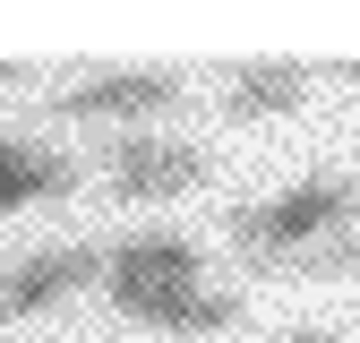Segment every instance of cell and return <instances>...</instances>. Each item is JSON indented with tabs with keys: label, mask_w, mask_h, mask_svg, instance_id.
<instances>
[{
	"label": "cell",
	"mask_w": 360,
	"mask_h": 343,
	"mask_svg": "<svg viewBox=\"0 0 360 343\" xmlns=\"http://www.w3.org/2000/svg\"><path fill=\"white\" fill-rule=\"evenodd\" d=\"M223 224H232V249L249 266H275V257H300L335 232H360V181L352 172H309V181L257 198V206H232Z\"/></svg>",
	"instance_id": "obj_1"
},
{
	"label": "cell",
	"mask_w": 360,
	"mask_h": 343,
	"mask_svg": "<svg viewBox=\"0 0 360 343\" xmlns=\"http://www.w3.org/2000/svg\"><path fill=\"white\" fill-rule=\"evenodd\" d=\"M198 283H206V257H198V240H180V232H138V240H120L103 257V300L120 318L146 309V300L198 292Z\"/></svg>",
	"instance_id": "obj_2"
},
{
	"label": "cell",
	"mask_w": 360,
	"mask_h": 343,
	"mask_svg": "<svg viewBox=\"0 0 360 343\" xmlns=\"http://www.w3.org/2000/svg\"><path fill=\"white\" fill-rule=\"evenodd\" d=\"M103 181H112V198H180V189H198V181H214V155L206 146H189V138H112L103 146Z\"/></svg>",
	"instance_id": "obj_3"
},
{
	"label": "cell",
	"mask_w": 360,
	"mask_h": 343,
	"mask_svg": "<svg viewBox=\"0 0 360 343\" xmlns=\"http://www.w3.org/2000/svg\"><path fill=\"white\" fill-rule=\"evenodd\" d=\"M180 86L172 69H103V77H86V86H60L52 95V120H163V112H180Z\"/></svg>",
	"instance_id": "obj_4"
},
{
	"label": "cell",
	"mask_w": 360,
	"mask_h": 343,
	"mask_svg": "<svg viewBox=\"0 0 360 343\" xmlns=\"http://www.w3.org/2000/svg\"><path fill=\"white\" fill-rule=\"evenodd\" d=\"M86 283H103V249H77V240L69 249H34V257H18V266L0 275V326L52 309V300H69Z\"/></svg>",
	"instance_id": "obj_5"
},
{
	"label": "cell",
	"mask_w": 360,
	"mask_h": 343,
	"mask_svg": "<svg viewBox=\"0 0 360 343\" xmlns=\"http://www.w3.org/2000/svg\"><path fill=\"white\" fill-rule=\"evenodd\" d=\"M77 189V163L34 146V138H0V214L18 206H43V198H69Z\"/></svg>",
	"instance_id": "obj_6"
},
{
	"label": "cell",
	"mask_w": 360,
	"mask_h": 343,
	"mask_svg": "<svg viewBox=\"0 0 360 343\" xmlns=\"http://www.w3.org/2000/svg\"><path fill=\"white\" fill-rule=\"evenodd\" d=\"M309 103V69L300 60H240L232 86H223V112L232 120H283Z\"/></svg>",
	"instance_id": "obj_7"
},
{
	"label": "cell",
	"mask_w": 360,
	"mask_h": 343,
	"mask_svg": "<svg viewBox=\"0 0 360 343\" xmlns=\"http://www.w3.org/2000/svg\"><path fill=\"white\" fill-rule=\"evenodd\" d=\"M129 326H155V335H223L240 326V292H172V300H146V309H129Z\"/></svg>",
	"instance_id": "obj_8"
},
{
	"label": "cell",
	"mask_w": 360,
	"mask_h": 343,
	"mask_svg": "<svg viewBox=\"0 0 360 343\" xmlns=\"http://www.w3.org/2000/svg\"><path fill=\"white\" fill-rule=\"evenodd\" d=\"M257 275H283V283H352L360 275V232H335V240L300 249V257H275V266H257Z\"/></svg>",
	"instance_id": "obj_9"
},
{
	"label": "cell",
	"mask_w": 360,
	"mask_h": 343,
	"mask_svg": "<svg viewBox=\"0 0 360 343\" xmlns=\"http://www.w3.org/2000/svg\"><path fill=\"white\" fill-rule=\"evenodd\" d=\"M283 343H343V335H335V326H292Z\"/></svg>",
	"instance_id": "obj_10"
},
{
	"label": "cell",
	"mask_w": 360,
	"mask_h": 343,
	"mask_svg": "<svg viewBox=\"0 0 360 343\" xmlns=\"http://www.w3.org/2000/svg\"><path fill=\"white\" fill-rule=\"evenodd\" d=\"M335 77H352V86H360V60H335Z\"/></svg>",
	"instance_id": "obj_11"
},
{
	"label": "cell",
	"mask_w": 360,
	"mask_h": 343,
	"mask_svg": "<svg viewBox=\"0 0 360 343\" xmlns=\"http://www.w3.org/2000/svg\"><path fill=\"white\" fill-rule=\"evenodd\" d=\"M9 77H26V69H18V60H0V86H9Z\"/></svg>",
	"instance_id": "obj_12"
}]
</instances>
